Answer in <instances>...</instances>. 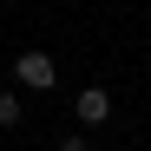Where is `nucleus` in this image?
I'll return each instance as SVG.
<instances>
[{"label":"nucleus","instance_id":"4","mask_svg":"<svg viewBox=\"0 0 151 151\" xmlns=\"http://www.w3.org/2000/svg\"><path fill=\"white\" fill-rule=\"evenodd\" d=\"M59 151H92V145H86V138H66V145H59Z\"/></svg>","mask_w":151,"mask_h":151},{"label":"nucleus","instance_id":"2","mask_svg":"<svg viewBox=\"0 0 151 151\" xmlns=\"http://www.w3.org/2000/svg\"><path fill=\"white\" fill-rule=\"evenodd\" d=\"M72 112H79V125H105L112 118V92L105 86H86L79 99H72Z\"/></svg>","mask_w":151,"mask_h":151},{"label":"nucleus","instance_id":"1","mask_svg":"<svg viewBox=\"0 0 151 151\" xmlns=\"http://www.w3.org/2000/svg\"><path fill=\"white\" fill-rule=\"evenodd\" d=\"M13 79L27 86V92H46V86L59 79V59H53V53H40V46H27V53L13 59Z\"/></svg>","mask_w":151,"mask_h":151},{"label":"nucleus","instance_id":"3","mask_svg":"<svg viewBox=\"0 0 151 151\" xmlns=\"http://www.w3.org/2000/svg\"><path fill=\"white\" fill-rule=\"evenodd\" d=\"M0 125H20V92H0Z\"/></svg>","mask_w":151,"mask_h":151}]
</instances>
